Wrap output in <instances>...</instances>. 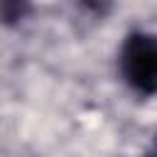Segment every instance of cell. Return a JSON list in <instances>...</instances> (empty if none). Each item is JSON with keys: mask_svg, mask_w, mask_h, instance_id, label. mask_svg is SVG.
<instances>
[{"mask_svg": "<svg viewBox=\"0 0 157 157\" xmlns=\"http://www.w3.org/2000/svg\"><path fill=\"white\" fill-rule=\"evenodd\" d=\"M118 71L137 96H157V34L130 32L118 52Z\"/></svg>", "mask_w": 157, "mask_h": 157, "instance_id": "6da1fadb", "label": "cell"}, {"mask_svg": "<svg viewBox=\"0 0 157 157\" xmlns=\"http://www.w3.org/2000/svg\"><path fill=\"white\" fill-rule=\"evenodd\" d=\"M155 157H157V135H155Z\"/></svg>", "mask_w": 157, "mask_h": 157, "instance_id": "7a4b0ae2", "label": "cell"}]
</instances>
